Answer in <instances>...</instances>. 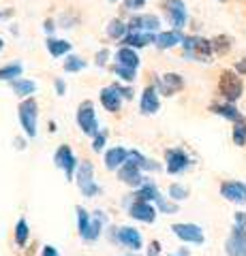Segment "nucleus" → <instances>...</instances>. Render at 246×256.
Returning a JSON list of instances; mask_svg holds the SVG:
<instances>
[{"mask_svg":"<svg viewBox=\"0 0 246 256\" xmlns=\"http://www.w3.org/2000/svg\"><path fill=\"white\" fill-rule=\"evenodd\" d=\"M184 54L188 56L190 60H197V62H210L212 60V41L208 38H201V36H184Z\"/></svg>","mask_w":246,"mask_h":256,"instance_id":"nucleus-1","label":"nucleus"},{"mask_svg":"<svg viewBox=\"0 0 246 256\" xmlns=\"http://www.w3.org/2000/svg\"><path fill=\"white\" fill-rule=\"evenodd\" d=\"M242 90H244L242 79L237 77L233 70H225V73L220 75V79H218V92L223 94V98L227 102H235L242 96Z\"/></svg>","mask_w":246,"mask_h":256,"instance_id":"nucleus-2","label":"nucleus"},{"mask_svg":"<svg viewBox=\"0 0 246 256\" xmlns=\"http://www.w3.org/2000/svg\"><path fill=\"white\" fill-rule=\"evenodd\" d=\"M37 100L30 96L20 105V122L28 137H37Z\"/></svg>","mask_w":246,"mask_h":256,"instance_id":"nucleus-3","label":"nucleus"},{"mask_svg":"<svg viewBox=\"0 0 246 256\" xmlns=\"http://www.w3.org/2000/svg\"><path fill=\"white\" fill-rule=\"evenodd\" d=\"M92 175H94V166L88 160H84V162L77 166V186L84 192V196H88V198H92L99 192V186L94 184Z\"/></svg>","mask_w":246,"mask_h":256,"instance_id":"nucleus-4","label":"nucleus"},{"mask_svg":"<svg viewBox=\"0 0 246 256\" xmlns=\"http://www.w3.org/2000/svg\"><path fill=\"white\" fill-rule=\"evenodd\" d=\"M163 9L167 13V18L171 22L173 30H182L186 26V20H188V13H186V4L184 0H165L163 2Z\"/></svg>","mask_w":246,"mask_h":256,"instance_id":"nucleus-5","label":"nucleus"},{"mask_svg":"<svg viewBox=\"0 0 246 256\" xmlns=\"http://www.w3.org/2000/svg\"><path fill=\"white\" fill-rule=\"evenodd\" d=\"M77 124L86 134H92V137H97L99 134L97 116H94V105L90 100H86V102L79 105V109H77Z\"/></svg>","mask_w":246,"mask_h":256,"instance_id":"nucleus-6","label":"nucleus"},{"mask_svg":"<svg viewBox=\"0 0 246 256\" xmlns=\"http://www.w3.org/2000/svg\"><path fill=\"white\" fill-rule=\"evenodd\" d=\"M173 230V235H176L178 239H182V242H186V244H197V246H201L203 244V230L201 226H197V224H173L171 226Z\"/></svg>","mask_w":246,"mask_h":256,"instance_id":"nucleus-7","label":"nucleus"},{"mask_svg":"<svg viewBox=\"0 0 246 256\" xmlns=\"http://www.w3.org/2000/svg\"><path fill=\"white\" fill-rule=\"evenodd\" d=\"M227 256H246V228H240L233 224L231 235L225 242Z\"/></svg>","mask_w":246,"mask_h":256,"instance_id":"nucleus-8","label":"nucleus"},{"mask_svg":"<svg viewBox=\"0 0 246 256\" xmlns=\"http://www.w3.org/2000/svg\"><path fill=\"white\" fill-rule=\"evenodd\" d=\"M220 194L223 198H227L229 203H237V205H244L246 203V184L242 182H223L220 184Z\"/></svg>","mask_w":246,"mask_h":256,"instance_id":"nucleus-9","label":"nucleus"},{"mask_svg":"<svg viewBox=\"0 0 246 256\" xmlns=\"http://www.w3.org/2000/svg\"><path fill=\"white\" fill-rule=\"evenodd\" d=\"M54 162H56L58 169H62L67 173V178H73V171H75V166H77V160L73 156V152H71L69 146H60L58 152H56V156H54Z\"/></svg>","mask_w":246,"mask_h":256,"instance_id":"nucleus-10","label":"nucleus"},{"mask_svg":"<svg viewBox=\"0 0 246 256\" xmlns=\"http://www.w3.org/2000/svg\"><path fill=\"white\" fill-rule=\"evenodd\" d=\"M182 88H184V79H182V75H178V73H167V75L158 77V90H161V94H165V96L178 94Z\"/></svg>","mask_w":246,"mask_h":256,"instance_id":"nucleus-11","label":"nucleus"},{"mask_svg":"<svg viewBox=\"0 0 246 256\" xmlns=\"http://www.w3.org/2000/svg\"><path fill=\"white\" fill-rule=\"evenodd\" d=\"M114 239L118 244H122L124 248H129V250H139L141 248V235H139V230L133 226H122L114 235Z\"/></svg>","mask_w":246,"mask_h":256,"instance_id":"nucleus-12","label":"nucleus"},{"mask_svg":"<svg viewBox=\"0 0 246 256\" xmlns=\"http://www.w3.org/2000/svg\"><path fill=\"white\" fill-rule=\"evenodd\" d=\"M129 216H131V218H135V220H139V222L152 224L156 220V210L150 203H146V201H135L129 207Z\"/></svg>","mask_w":246,"mask_h":256,"instance_id":"nucleus-13","label":"nucleus"},{"mask_svg":"<svg viewBox=\"0 0 246 256\" xmlns=\"http://www.w3.org/2000/svg\"><path fill=\"white\" fill-rule=\"evenodd\" d=\"M167 171L169 173H182L184 169H188V164H190V160H188V156L184 154V150H167Z\"/></svg>","mask_w":246,"mask_h":256,"instance_id":"nucleus-14","label":"nucleus"},{"mask_svg":"<svg viewBox=\"0 0 246 256\" xmlns=\"http://www.w3.org/2000/svg\"><path fill=\"white\" fill-rule=\"evenodd\" d=\"M161 26L156 15H139V18H133L129 24V30L131 32H154Z\"/></svg>","mask_w":246,"mask_h":256,"instance_id":"nucleus-15","label":"nucleus"},{"mask_svg":"<svg viewBox=\"0 0 246 256\" xmlns=\"http://www.w3.org/2000/svg\"><path fill=\"white\" fill-rule=\"evenodd\" d=\"M118 175H120V180L124 184H129V186H144V175H141V169L139 166H135L131 160L120 166V173Z\"/></svg>","mask_w":246,"mask_h":256,"instance_id":"nucleus-16","label":"nucleus"},{"mask_svg":"<svg viewBox=\"0 0 246 256\" xmlns=\"http://www.w3.org/2000/svg\"><path fill=\"white\" fill-rule=\"evenodd\" d=\"M120 92H118V88L112 86V88H103L101 90V102L103 107H105L107 111H112V114H116V111H120L122 107V98H120Z\"/></svg>","mask_w":246,"mask_h":256,"instance_id":"nucleus-17","label":"nucleus"},{"mask_svg":"<svg viewBox=\"0 0 246 256\" xmlns=\"http://www.w3.org/2000/svg\"><path fill=\"white\" fill-rule=\"evenodd\" d=\"M116 66L137 68L139 66V56L133 52V47H122V50L116 52Z\"/></svg>","mask_w":246,"mask_h":256,"instance_id":"nucleus-18","label":"nucleus"},{"mask_svg":"<svg viewBox=\"0 0 246 256\" xmlns=\"http://www.w3.org/2000/svg\"><path fill=\"white\" fill-rule=\"evenodd\" d=\"M161 107V102H158V94L154 88H146L144 94H141V111H144L146 116H152L158 111Z\"/></svg>","mask_w":246,"mask_h":256,"instance_id":"nucleus-19","label":"nucleus"},{"mask_svg":"<svg viewBox=\"0 0 246 256\" xmlns=\"http://www.w3.org/2000/svg\"><path fill=\"white\" fill-rule=\"evenodd\" d=\"M182 41H184V36H182L180 30H169V32H161L154 43H156L158 50H169V47H176Z\"/></svg>","mask_w":246,"mask_h":256,"instance_id":"nucleus-20","label":"nucleus"},{"mask_svg":"<svg viewBox=\"0 0 246 256\" xmlns=\"http://www.w3.org/2000/svg\"><path fill=\"white\" fill-rule=\"evenodd\" d=\"M126 160H129V152H126L124 148H114V150H109L107 152V156H105V166L109 171H116L118 166H122Z\"/></svg>","mask_w":246,"mask_h":256,"instance_id":"nucleus-21","label":"nucleus"},{"mask_svg":"<svg viewBox=\"0 0 246 256\" xmlns=\"http://www.w3.org/2000/svg\"><path fill=\"white\" fill-rule=\"evenodd\" d=\"M154 41H156V36H152V32H131V34L124 38L126 47H144Z\"/></svg>","mask_w":246,"mask_h":256,"instance_id":"nucleus-22","label":"nucleus"},{"mask_svg":"<svg viewBox=\"0 0 246 256\" xmlns=\"http://www.w3.org/2000/svg\"><path fill=\"white\" fill-rule=\"evenodd\" d=\"M11 88H13L15 94L22 96V98H30V96L35 94V90H37L35 82H28V79H13Z\"/></svg>","mask_w":246,"mask_h":256,"instance_id":"nucleus-23","label":"nucleus"},{"mask_svg":"<svg viewBox=\"0 0 246 256\" xmlns=\"http://www.w3.org/2000/svg\"><path fill=\"white\" fill-rule=\"evenodd\" d=\"M212 111H214L216 116H223L225 120H229V122H233V124L242 120V114L233 107V102H227V105H214Z\"/></svg>","mask_w":246,"mask_h":256,"instance_id":"nucleus-24","label":"nucleus"},{"mask_svg":"<svg viewBox=\"0 0 246 256\" xmlns=\"http://www.w3.org/2000/svg\"><path fill=\"white\" fill-rule=\"evenodd\" d=\"M129 160L135 164V166H139V169H146V171H158V164L154 162V160H148L146 156H141L139 152H129Z\"/></svg>","mask_w":246,"mask_h":256,"instance_id":"nucleus-25","label":"nucleus"},{"mask_svg":"<svg viewBox=\"0 0 246 256\" xmlns=\"http://www.w3.org/2000/svg\"><path fill=\"white\" fill-rule=\"evenodd\" d=\"M47 50H50L54 58H60V56L71 52V43L60 41V38H47Z\"/></svg>","mask_w":246,"mask_h":256,"instance_id":"nucleus-26","label":"nucleus"},{"mask_svg":"<svg viewBox=\"0 0 246 256\" xmlns=\"http://www.w3.org/2000/svg\"><path fill=\"white\" fill-rule=\"evenodd\" d=\"M90 226H92V220H90V214L84 210V207H77V228H79V235L86 239V235L90 233Z\"/></svg>","mask_w":246,"mask_h":256,"instance_id":"nucleus-27","label":"nucleus"},{"mask_svg":"<svg viewBox=\"0 0 246 256\" xmlns=\"http://www.w3.org/2000/svg\"><path fill=\"white\" fill-rule=\"evenodd\" d=\"M135 196H137V201H146V203H150V201H158V198H161L158 190L152 186V184H144V186H141V190H139Z\"/></svg>","mask_w":246,"mask_h":256,"instance_id":"nucleus-28","label":"nucleus"},{"mask_svg":"<svg viewBox=\"0 0 246 256\" xmlns=\"http://www.w3.org/2000/svg\"><path fill=\"white\" fill-rule=\"evenodd\" d=\"M22 75V64H7V66L0 68V79L3 82H13V79H18Z\"/></svg>","mask_w":246,"mask_h":256,"instance_id":"nucleus-29","label":"nucleus"},{"mask_svg":"<svg viewBox=\"0 0 246 256\" xmlns=\"http://www.w3.org/2000/svg\"><path fill=\"white\" fill-rule=\"evenodd\" d=\"M126 30H129V26H124L120 20H112L107 26V34L109 38H122L126 34Z\"/></svg>","mask_w":246,"mask_h":256,"instance_id":"nucleus-30","label":"nucleus"},{"mask_svg":"<svg viewBox=\"0 0 246 256\" xmlns=\"http://www.w3.org/2000/svg\"><path fill=\"white\" fill-rule=\"evenodd\" d=\"M28 222L26 220H18V224H15V244L18 246H24L26 244V239H28Z\"/></svg>","mask_w":246,"mask_h":256,"instance_id":"nucleus-31","label":"nucleus"},{"mask_svg":"<svg viewBox=\"0 0 246 256\" xmlns=\"http://www.w3.org/2000/svg\"><path fill=\"white\" fill-rule=\"evenodd\" d=\"M103 222H105V216H103V212H97V218H94L92 226H90V233L86 235V242H94V239H97V237L101 235Z\"/></svg>","mask_w":246,"mask_h":256,"instance_id":"nucleus-32","label":"nucleus"},{"mask_svg":"<svg viewBox=\"0 0 246 256\" xmlns=\"http://www.w3.org/2000/svg\"><path fill=\"white\" fill-rule=\"evenodd\" d=\"M233 143L235 146H246V124L244 120H240V122H235L233 126Z\"/></svg>","mask_w":246,"mask_h":256,"instance_id":"nucleus-33","label":"nucleus"},{"mask_svg":"<svg viewBox=\"0 0 246 256\" xmlns=\"http://www.w3.org/2000/svg\"><path fill=\"white\" fill-rule=\"evenodd\" d=\"M212 50L216 54H227L229 50H231V38L229 36H216L212 41Z\"/></svg>","mask_w":246,"mask_h":256,"instance_id":"nucleus-34","label":"nucleus"},{"mask_svg":"<svg viewBox=\"0 0 246 256\" xmlns=\"http://www.w3.org/2000/svg\"><path fill=\"white\" fill-rule=\"evenodd\" d=\"M84 66H86V62L79 58V56H69L65 60V70H69V73H77V70H82Z\"/></svg>","mask_w":246,"mask_h":256,"instance_id":"nucleus-35","label":"nucleus"},{"mask_svg":"<svg viewBox=\"0 0 246 256\" xmlns=\"http://www.w3.org/2000/svg\"><path fill=\"white\" fill-rule=\"evenodd\" d=\"M169 196L173 198V201H184V198L188 196V190L184 186H180V184H171L169 186Z\"/></svg>","mask_w":246,"mask_h":256,"instance_id":"nucleus-36","label":"nucleus"},{"mask_svg":"<svg viewBox=\"0 0 246 256\" xmlns=\"http://www.w3.org/2000/svg\"><path fill=\"white\" fill-rule=\"evenodd\" d=\"M116 75L118 77H122L124 82H133L135 79V68H124V66H116Z\"/></svg>","mask_w":246,"mask_h":256,"instance_id":"nucleus-37","label":"nucleus"},{"mask_svg":"<svg viewBox=\"0 0 246 256\" xmlns=\"http://www.w3.org/2000/svg\"><path fill=\"white\" fill-rule=\"evenodd\" d=\"M158 207H161V212H165V214H178V205H173V203H169V201H165V198L161 196L158 198Z\"/></svg>","mask_w":246,"mask_h":256,"instance_id":"nucleus-38","label":"nucleus"},{"mask_svg":"<svg viewBox=\"0 0 246 256\" xmlns=\"http://www.w3.org/2000/svg\"><path fill=\"white\" fill-rule=\"evenodd\" d=\"M233 222H235V226L246 228V212H237V214L233 216Z\"/></svg>","mask_w":246,"mask_h":256,"instance_id":"nucleus-39","label":"nucleus"},{"mask_svg":"<svg viewBox=\"0 0 246 256\" xmlns=\"http://www.w3.org/2000/svg\"><path fill=\"white\" fill-rule=\"evenodd\" d=\"M144 4H146V0H126V2H124V6H126L129 11H133V9H141Z\"/></svg>","mask_w":246,"mask_h":256,"instance_id":"nucleus-40","label":"nucleus"},{"mask_svg":"<svg viewBox=\"0 0 246 256\" xmlns=\"http://www.w3.org/2000/svg\"><path fill=\"white\" fill-rule=\"evenodd\" d=\"M103 146H105V134H97V137H94V143H92V150L94 152H101Z\"/></svg>","mask_w":246,"mask_h":256,"instance_id":"nucleus-41","label":"nucleus"},{"mask_svg":"<svg viewBox=\"0 0 246 256\" xmlns=\"http://www.w3.org/2000/svg\"><path fill=\"white\" fill-rule=\"evenodd\" d=\"M235 70H237L240 75H246V56H244L240 62H235Z\"/></svg>","mask_w":246,"mask_h":256,"instance_id":"nucleus-42","label":"nucleus"},{"mask_svg":"<svg viewBox=\"0 0 246 256\" xmlns=\"http://www.w3.org/2000/svg\"><path fill=\"white\" fill-rule=\"evenodd\" d=\"M107 56H109L107 50H101V52L97 54V64H105V62H107Z\"/></svg>","mask_w":246,"mask_h":256,"instance_id":"nucleus-43","label":"nucleus"},{"mask_svg":"<svg viewBox=\"0 0 246 256\" xmlns=\"http://www.w3.org/2000/svg\"><path fill=\"white\" fill-rule=\"evenodd\" d=\"M43 256H60V254H58V250L54 246H45L43 248Z\"/></svg>","mask_w":246,"mask_h":256,"instance_id":"nucleus-44","label":"nucleus"},{"mask_svg":"<svg viewBox=\"0 0 246 256\" xmlns=\"http://www.w3.org/2000/svg\"><path fill=\"white\" fill-rule=\"evenodd\" d=\"M56 92H58V96H65V92H67V86L62 79H56Z\"/></svg>","mask_w":246,"mask_h":256,"instance_id":"nucleus-45","label":"nucleus"},{"mask_svg":"<svg viewBox=\"0 0 246 256\" xmlns=\"http://www.w3.org/2000/svg\"><path fill=\"white\" fill-rule=\"evenodd\" d=\"M158 242H152V246H150V252H148V256H158Z\"/></svg>","mask_w":246,"mask_h":256,"instance_id":"nucleus-46","label":"nucleus"},{"mask_svg":"<svg viewBox=\"0 0 246 256\" xmlns=\"http://www.w3.org/2000/svg\"><path fill=\"white\" fill-rule=\"evenodd\" d=\"M45 30L52 32V30H54V24H52V22H45Z\"/></svg>","mask_w":246,"mask_h":256,"instance_id":"nucleus-47","label":"nucleus"},{"mask_svg":"<svg viewBox=\"0 0 246 256\" xmlns=\"http://www.w3.org/2000/svg\"><path fill=\"white\" fill-rule=\"evenodd\" d=\"M3 47H5V41H3V38H0V52H3Z\"/></svg>","mask_w":246,"mask_h":256,"instance_id":"nucleus-48","label":"nucleus"},{"mask_svg":"<svg viewBox=\"0 0 246 256\" xmlns=\"http://www.w3.org/2000/svg\"><path fill=\"white\" fill-rule=\"evenodd\" d=\"M0 18H5V13H0Z\"/></svg>","mask_w":246,"mask_h":256,"instance_id":"nucleus-49","label":"nucleus"},{"mask_svg":"<svg viewBox=\"0 0 246 256\" xmlns=\"http://www.w3.org/2000/svg\"><path fill=\"white\" fill-rule=\"evenodd\" d=\"M109 2H116V0H109Z\"/></svg>","mask_w":246,"mask_h":256,"instance_id":"nucleus-50","label":"nucleus"},{"mask_svg":"<svg viewBox=\"0 0 246 256\" xmlns=\"http://www.w3.org/2000/svg\"><path fill=\"white\" fill-rule=\"evenodd\" d=\"M178 256H184V254H178Z\"/></svg>","mask_w":246,"mask_h":256,"instance_id":"nucleus-51","label":"nucleus"},{"mask_svg":"<svg viewBox=\"0 0 246 256\" xmlns=\"http://www.w3.org/2000/svg\"><path fill=\"white\" fill-rule=\"evenodd\" d=\"M220 2H225V0H220Z\"/></svg>","mask_w":246,"mask_h":256,"instance_id":"nucleus-52","label":"nucleus"}]
</instances>
